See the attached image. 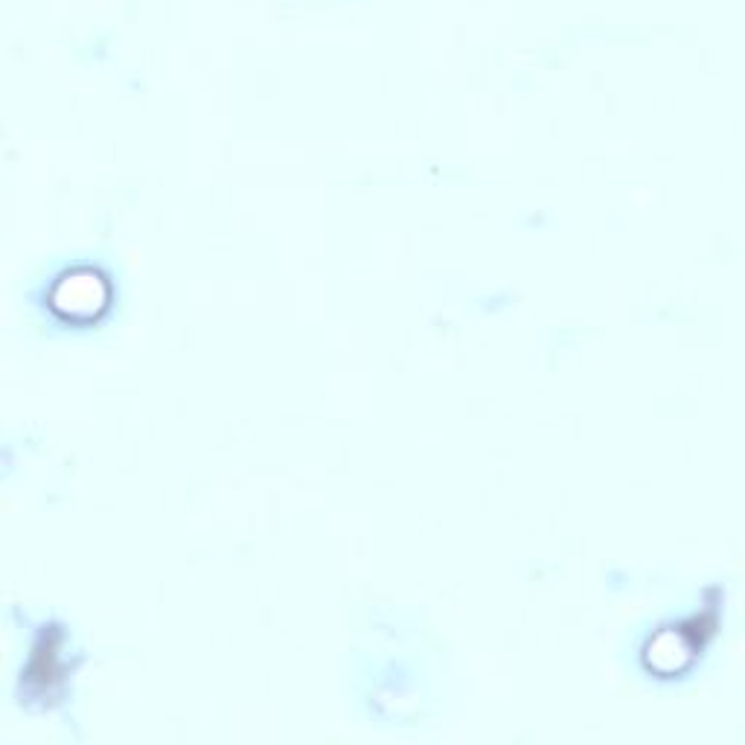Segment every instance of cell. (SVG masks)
Instances as JSON below:
<instances>
[{"label": "cell", "instance_id": "obj_1", "mask_svg": "<svg viewBox=\"0 0 745 745\" xmlns=\"http://www.w3.org/2000/svg\"><path fill=\"white\" fill-rule=\"evenodd\" d=\"M62 289H67V298H55V306L62 310L67 306L71 315H91L102 306L105 301V289H102V280L97 274H73L67 280L62 282Z\"/></svg>", "mask_w": 745, "mask_h": 745}]
</instances>
